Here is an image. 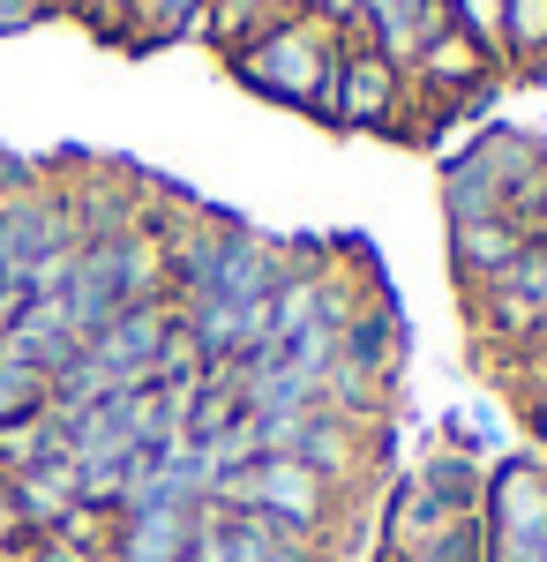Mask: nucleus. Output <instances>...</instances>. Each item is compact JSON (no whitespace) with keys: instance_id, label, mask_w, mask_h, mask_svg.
Here are the masks:
<instances>
[{"instance_id":"obj_1","label":"nucleus","mask_w":547,"mask_h":562,"mask_svg":"<svg viewBox=\"0 0 547 562\" xmlns=\"http://www.w3.org/2000/svg\"><path fill=\"white\" fill-rule=\"evenodd\" d=\"M337 53H345V23H331L323 8H293V0H286L278 15H263L248 38L225 53V68H233V76H241L255 98L331 121Z\"/></svg>"},{"instance_id":"obj_2","label":"nucleus","mask_w":547,"mask_h":562,"mask_svg":"<svg viewBox=\"0 0 547 562\" xmlns=\"http://www.w3.org/2000/svg\"><path fill=\"white\" fill-rule=\"evenodd\" d=\"M331 128H353V135H405L413 128V76L398 60H382L368 38H353V31H345V53H337Z\"/></svg>"},{"instance_id":"obj_3","label":"nucleus","mask_w":547,"mask_h":562,"mask_svg":"<svg viewBox=\"0 0 547 562\" xmlns=\"http://www.w3.org/2000/svg\"><path fill=\"white\" fill-rule=\"evenodd\" d=\"M68 240H83L76 233V211H68V180L31 173L15 195H0V285L23 278L38 256L68 248Z\"/></svg>"},{"instance_id":"obj_4","label":"nucleus","mask_w":547,"mask_h":562,"mask_svg":"<svg viewBox=\"0 0 547 562\" xmlns=\"http://www.w3.org/2000/svg\"><path fill=\"white\" fill-rule=\"evenodd\" d=\"M172 330H180V315H172V301H143V307H121L105 330H90L83 352L113 375V383H150L158 375V360H166Z\"/></svg>"},{"instance_id":"obj_5","label":"nucleus","mask_w":547,"mask_h":562,"mask_svg":"<svg viewBox=\"0 0 547 562\" xmlns=\"http://www.w3.org/2000/svg\"><path fill=\"white\" fill-rule=\"evenodd\" d=\"M188 562H323L315 540H293V532H270L248 510H211L203 503V525H196V555Z\"/></svg>"},{"instance_id":"obj_6","label":"nucleus","mask_w":547,"mask_h":562,"mask_svg":"<svg viewBox=\"0 0 547 562\" xmlns=\"http://www.w3.org/2000/svg\"><path fill=\"white\" fill-rule=\"evenodd\" d=\"M345 31H353V38H368L382 60L413 68L427 45L450 31V8H443V0H368V8H360Z\"/></svg>"},{"instance_id":"obj_7","label":"nucleus","mask_w":547,"mask_h":562,"mask_svg":"<svg viewBox=\"0 0 547 562\" xmlns=\"http://www.w3.org/2000/svg\"><path fill=\"white\" fill-rule=\"evenodd\" d=\"M196 525H203V510H172V503H158V510H121L105 555L113 562H188L196 555Z\"/></svg>"},{"instance_id":"obj_8","label":"nucleus","mask_w":547,"mask_h":562,"mask_svg":"<svg viewBox=\"0 0 547 562\" xmlns=\"http://www.w3.org/2000/svg\"><path fill=\"white\" fill-rule=\"evenodd\" d=\"M517 256H525V233H517L510 217H472V225H450V270H458L465 293L495 285Z\"/></svg>"},{"instance_id":"obj_9","label":"nucleus","mask_w":547,"mask_h":562,"mask_svg":"<svg viewBox=\"0 0 547 562\" xmlns=\"http://www.w3.org/2000/svg\"><path fill=\"white\" fill-rule=\"evenodd\" d=\"M8 487H15V510H23L31 532H60V525L83 510V487H76V465L68 458H45L31 473H15Z\"/></svg>"},{"instance_id":"obj_10","label":"nucleus","mask_w":547,"mask_h":562,"mask_svg":"<svg viewBox=\"0 0 547 562\" xmlns=\"http://www.w3.org/2000/svg\"><path fill=\"white\" fill-rule=\"evenodd\" d=\"M465 510H450L443 495H427L421 480H405L398 495H390V525H382V540H390V555H421V548H435L443 532H458Z\"/></svg>"},{"instance_id":"obj_11","label":"nucleus","mask_w":547,"mask_h":562,"mask_svg":"<svg viewBox=\"0 0 547 562\" xmlns=\"http://www.w3.org/2000/svg\"><path fill=\"white\" fill-rule=\"evenodd\" d=\"M413 480H421L427 495H443L450 510L480 518V495H488V465H480L472 450H427V465H421Z\"/></svg>"},{"instance_id":"obj_12","label":"nucleus","mask_w":547,"mask_h":562,"mask_svg":"<svg viewBox=\"0 0 547 562\" xmlns=\"http://www.w3.org/2000/svg\"><path fill=\"white\" fill-rule=\"evenodd\" d=\"M443 217H450V225H472V217H503V188L488 180V166H480L472 150H458V158L443 166Z\"/></svg>"},{"instance_id":"obj_13","label":"nucleus","mask_w":547,"mask_h":562,"mask_svg":"<svg viewBox=\"0 0 547 562\" xmlns=\"http://www.w3.org/2000/svg\"><path fill=\"white\" fill-rule=\"evenodd\" d=\"M188 31H211V0H127V38L166 45Z\"/></svg>"},{"instance_id":"obj_14","label":"nucleus","mask_w":547,"mask_h":562,"mask_svg":"<svg viewBox=\"0 0 547 562\" xmlns=\"http://www.w3.org/2000/svg\"><path fill=\"white\" fill-rule=\"evenodd\" d=\"M45 458H68V435H60L53 413H31V420H8V428H0V473L8 480L45 465Z\"/></svg>"},{"instance_id":"obj_15","label":"nucleus","mask_w":547,"mask_h":562,"mask_svg":"<svg viewBox=\"0 0 547 562\" xmlns=\"http://www.w3.org/2000/svg\"><path fill=\"white\" fill-rule=\"evenodd\" d=\"M503 68L517 76L547 68V0H503Z\"/></svg>"},{"instance_id":"obj_16","label":"nucleus","mask_w":547,"mask_h":562,"mask_svg":"<svg viewBox=\"0 0 547 562\" xmlns=\"http://www.w3.org/2000/svg\"><path fill=\"white\" fill-rule=\"evenodd\" d=\"M45 397H53V375L31 368V360H8V352H0V428L45 413Z\"/></svg>"},{"instance_id":"obj_17","label":"nucleus","mask_w":547,"mask_h":562,"mask_svg":"<svg viewBox=\"0 0 547 562\" xmlns=\"http://www.w3.org/2000/svg\"><path fill=\"white\" fill-rule=\"evenodd\" d=\"M443 8H450V31L472 38L495 68H503V0H443Z\"/></svg>"},{"instance_id":"obj_18","label":"nucleus","mask_w":547,"mask_h":562,"mask_svg":"<svg viewBox=\"0 0 547 562\" xmlns=\"http://www.w3.org/2000/svg\"><path fill=\"white\" fill-rule=\"evenodd\" d=\"M53 8H60V0H0V38H8V31H31V23H45Z\"/></svg>"},{"instance_id":"obj_19","label":"nucleus","mask_w":547,"mask_h":562,"mask_svg":"<svg viewBox=\"0 0 547 562\" xmlns=\"http://www.w3.org/2000/svg\"><path fill=\"white\" fill-rule=\"evenodd\" d=\"M23 532H31V525H23V510H15V487L0 480V548H15Z\"/></svg>"},{"instance_id":"obj_20","label":"nucleus","mask_w":547,"mask_h":562,"mask_svg":"<svg viewBox=\"0 0 547 562\" xmlns=\"http://www.w3.org/2000/svg\"><path fill=\"white\" fill-rule=\"evenodd\" d=\"M300 8H323V0H300Z\"/></svg>"}]
</instances>
